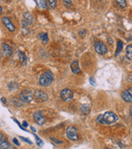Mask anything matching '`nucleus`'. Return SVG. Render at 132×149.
Segmentation results:
<instances>
[{
	"instance_id": "19",
	"label": "nucleus",
	"mask_w": 132,
	"mask_h": 149,
	"mask_svg": "<svg viewBox=\"0 0 132 149\" xmlns=\"http://www.w3.org/2000/svg\"><path fill=\"white\" fill-rule=\"evenodd\" d=\"M10 144H8L6 140H3L2 143H0V148L1 149H8Z\"/></svg>"
},
{
	"instance_id": "33",
	"label": "nucleus",
	"mask_w": 132,
	"mask_h": 149,
	"mask_svg": "<svg viewBox=\"0 0 132 149\" xmlns=\"http://www.w3.org/2000/svg\"><path fill=\"white\" fill-rule=\"evenodd\" d=\"M2 12H3V8H2V7H0V14H1Z\"/></svg>"
},
{
	"instance_id": "28",
	"label": "nucleus",
	"mask_w": 132,
	"mask_h": 149,
	"mask_svg": "<svg viewBox=\"0 0 132 149\" xmlns=\"http://www.w3.org/2000/svg\"><path fill=\"white\" fill-rule=\"evenodd\" d=\"M23 126H24L25 127H27V126H29V124L27 123V122L24 121V122H23Z\"/></svg>"
},
{
	"instance_id": "13",
	"label": "nucleus",
	"mask_w": 132,
	"mask_h": 149,
	"mask_svg": "<svg viewBox=\"0 0 132 149\" xmlns=\"http://www.w3.org/2000/svg\"><path fill=\"white\" fill-rule=\"evenodd\" d=\"M35 1L39 9L45 10L47 8V2H46L47 0H35Z\"/></svg>"
},
{
	"instance_id": "2",
	"label": "nucleus",
	"mask_w": 132,
	"mask_h": 149,
	"mask_svg": "<svg viewBox=\"0 0 132 149\" xmlns=\"http://www.w3.org/2000/svg\"><path fill=\"white\" fill-rule=\"evenodd\" d=\"M53 81H54V75L50 71L44 72L39 79V83L43 87L50 86Z\"/></svg>"
},
{
	"instance_id": "12",
	"label": "nucleus",
	"mask_w": 132,
	"mask_h": 149,
	"mask_svg": "<svg viewBox=\"0 0 132 149\" xmlns=\"http://www.w3.org/2000/svg\"><path fill=\"white\" fill-rule=\"evenodd\" d=\"M122 98L126 102H132V94L128 90H126L122 93Z\"/></svg>"
},
{
	"instance_id": "6",
	"label": "nucleus",
	"mask_w": 132,
	"mask_h": 149,
	"mask_svg": "<svg viewBox=\"0 0 132 149\" xmlns=\"http://www.w3.org/2000/svg\"><path fill=\"white\" fill-rule=\"evenodd\" d=\"M94 47H95V50L97 51V53H98L99 54H105L107 52H108V48L107 46L104 44L102 43L101 41H97L95 42L94 44Z\"/></svg>"
},
{
	"instance_id": "1",
	"label": "nucleus",
	"mask_w": 132,
	"mask_h": 149,
	"mask_svg": "<svg viewBox=\"0 0 132 149\" xmlns=\"http://www.w3.org/2000/svg\"><path fill=\"white\" fill-rule=\"evenodd\" d=\"M118 119V117L116 113L113 112H106L104 114L99 115L97 118V122L101 124L110 125V124L116 123Z\"/></svg>"
},
{
	"instance_id": "20",
	"label": "nucleus",
	"mask_w": 132,
	"mask_h": 149,
	"mask_svg": "<svg viewBox=\"0 0 132 149\" xmlns=\"http://www.w3.org/2000/svg\"><path fill=\"white\" fill-rule=\"evenodd\" d=\"M19 58H20V60H21V62L26 63V62H27V57L25 56V54L24 53L19 52Z\"/></svg>"
},
{
	"instance_id": "34",
	"label": "nucleus",
	"mask_w": 132,
	"mask_h": 149,
	"mask_svg": "<svg viewBox=\"0 0 132 149\" xmlns=\"http://www.w3.org/2000/svg\"><path fill=\"white\" fill-rule=\"evenodd\" d=\"M104 149H109V148H105Z\"/></svg>"
},
{
	"instance_id": "31",
	"label": "nucleus",
	"mask_w": 132,
	"mask_h": 149,
	"mask_svg": "<svg viewBox=\"0 0 132 149\" xmlns=\"http://www.w3.org/2000/svg\"><path fill=\"white\" fill-rule=\"evenodd\" d=\"M31 130H32L33 131H34V132H36V129L34 128V127H33V126H31Z\"/></svg>"
},
{
	"instance_id": "27",
	"label": "nucleus",
	"mask_w": 132,
	"mask_h": 149,
	"mask_svg": "<svg viewBox=\"0 0 132 149\" xmlns=\"http://www.w3.org/2000/svg\"><path fill=\"white\" fill-rule=\"evenodd\" d=\"M13 142H14V144H16V145H18V146H19V145H20V143H19V141H18V139H13Z\"/></svg>"
},
{
	"instance_id": "8",
	"label": "nucleus",
	"mask_w": 132,
	"mask_h": 149,
	"mask_svg": "<svg viewBox=\"0 0 132 149\" xmlns=\"http://www.w3.org/2000/svg\"><path fill=\"white\" fill-rule=\"evenodd\" d=\"M33 118L38 125H44L46 123V118L41 112H35L33 113Z\"/></svg>"
},
{
	"instance_id": "9",
	"label": "nucleus",
	"mask_w": 132,
	"mask_h": 149,
	"mask_svg": "<svg viewBox=\"0 0 132 149\" xmlns=\"http://www.w3.org/2000/svg\"><path fill=\"white\" fill-rule=\"evenodd\" d=\"M2 21L3 23V25L6 26V28L9 30L10 32H14L15 30V27L14 25L11 23V21L9 20V18L7 17H3L2 18Z\"/></svg>"
},
{
	"instance_id": "11",
	"label": "nucleus",
	"mask_w": 132,
	"mask_h": 149,
	"mask_svg": "<svg viewBox=\"0 0 132 149\" xmlns=\"http://www.w3.org/2000/svg\"><path fill=\"white\" fill-rule=\"evenodd\" d=\"M71 69L72 72L74 74H80L81 73V69L80 68V66H79V62L78 61H74V62L71 63Z\"/></svg>"
},
{
	"instance_id": "16",
	"label": "nucleus",
	"mask_w": 132,
	"mask_h": 149,
	"mask_svg": "<svg viewBox=\"0 0 132 149\" xmlns=\"http://www.w3.org/2000/svg\"><path fill=\"white\" fill-rule=\"evenodd\" d=\"M126 52H127V58L130 59V60H132V45L127 46V49H126Z\"/></svg>"
},
{
	"instance_id": "21",
	"label": "nucleus",
	"mask_w": 132,
	"mask_h": 149,
	"mask_svg": "<svg viewBox=\"0 0 132 149\" xmlns=\"http://www.w3.org/2000/svg\"><path fill=\"white\" fill-rule=\"evenodd\" d=\"M47 3H49V5L51 8H55L57 6V1L56 0H47Z\"/></svg>"
},
{
	"instance_id": "18",
	"label": "nucleus",
	"mask_w": 132,
	"mask_h": 149,
	"mask_svg": "<svg viewBox=\"0 0 132 149\" xmlns=\"http://www.w3.org/2000/svg\"><path fill=\"white\" fill-rule=\"evenodd\" d=\"M117 4L121 8H125L127 7V1L126 0H115Z\"/></svg>"
},
{
	"instance_id": "15",
	"label": "nucleus",
	"mask_w": 132,
	"mask_h": 149,
	"mask_svg": "<svg viewBox=\"0 0 132 149\" xmlns=\"http://www.w3.org/2000/svg\"><path fill=\"white\" fill-rule=\"evenodd\" d=\"M38 37L41 40V41L44 43V44H46L48 41H49V38H48V34L46 33V32H41L39 33L38 35Z\"/></svg>"
},
{
	"instance_id": "14",
	"label": "nucleus",
	"mask_w": 132,
	"mask_h": 149,
	"mask_svg": "<svg viewBox=\"0 0 132 149\" xmlns=\"http://www.w3.org/2000/svg\"><path fill=\"white\" fill-rule=\"evenodd\" d=\"M23 16H24V20L27 21L29 25H32L33 23V17L32 16L30 13L25 12V13H24Z\"/></svg>"
},
{
	"instance_id": "30",
	"label": "nucleus",
	"mask_w": 132,
	"mask_h": 149,
	"mask_svg": "<svg viewBox=\"0 0 132 149\" xmlns=\"http://www.w3.org/2000/svg\"><path fill=\"white\" fill-rule=\"evenodd\" d=\"M52 140H53V141H54V142H56L57 144H62L61 141H58V140H56V139H52Z\"/></svg>"
},
{
	"instance_id": "4",
	"label": "nucleus",
	"mask_w": 132,
	"mask_h": 149,
	"mask_svg": "<svg viewBox=\"0 0 132 149\" xmlns=\"http://www.w3.org/2000/svg\"><path fill=\"white\" fill-rule=\"evenodd\" d=\"M20 97H21V100L23 102L30 103L33 101V96L31 93L30 91H29V90H23V91L21 92Z\"/></svg>"
},
{
	"instance_id": "26",
	"label": "nucleus",
	"mask_w": 132,
	"mask_h": 149,
	"mask_svg": "<svg viewBox=\"0 0 132 149\" xmlns=\"http://www.w3.org/2000/svg\"><path fill=\"white\" fill-rule=\"evenodd\" d=\"M21 139H23L24 141H25V142H27V143H29V144H32V142H31L30 140H29V139H26V138H24V137H21Z\"/></svg>"
},
{
	"instance_id": "24",
	"label": "nucleus",
	"mask_w": 132,
	"mask_h": 149,
	"mask_svg": "<svg viewBox=\"0 0 132 149\" xmlns=\"http://www.w3.org/2000/svg\"><path fill=\"white\" fill-rule=\"evenodd\" d=\"M89 82H90V83H91L92 85H95V84H96V83H95V79H94V78H90Z\"/></svg>"
},
{
	"instance_id": "32",
	"label": "nucleus",
	"mask_w": 132,
	"mask_h": 149,
	"mask_svg": "<svg viewBox=\"0 0 132 149\" xmlns=\"http://www.w3.org/2000/svg\"><path fill=\"white\" fill-rule=\"evenodd\" d=\"M130 113H131V116L132 117V107L131 108V109H130Z\"/></svg>"
},
{
	"instance_id": "29",
	"label": "nucleus",
	"mask_w": 132,
	"mask_h": 149,
	"mask_svg": "<svg viewBox=\"0 0 132 149\" xmlns=\"http://www.w3.org/2000/svg\"><path fill=\"white\" fill-rule=\"evenodd\" d=\"M85 33H86V31H85L84 29L83 31H81L80 32V35H85Z\"/></svg>"
},
{
	"instance_id": "23",
	"label": "nucleus",
	"mask_w": 132,
	"mask_h": 149,
	"mask_svg": "<svg viewBox=\"0 0 132 149\" xmlns=\"http://www.w3.org/2000/svg\"><path fill=\"white\" fill-rule=\"evenodd\" d=\"M62 2L64 3V4L66 6V7H71L72 6V1L71 0H62Z\"/></svg>"
},
{
	"instance_id": "3",
	"label": "nucleus",
	"mask_w": 132,
	"mask_h": 149,
	"mask_svg": "<svg viewBox=\"0 0 132 149\" xmlns=\"http://www.w3.org/2000/svg\"><path fill=\"white\" fill-rule=\"evenodd\" d=\"M59 97L62 101L68 102V101H71L74 97V93L70 88H64L60 92Z\"/></svg>"
},
{
	"instance_id": "7",
	"label": "nucleus",
	"mask_w": 132,
	"mask_h": 149,
	"mask_svg": "<svg viewBox=\"0 0 132 149\" xmlns=\"http://www.w3.org/2000/svg\"><path fill=\"white\" fill-rule=\"evenodd\" d=\"M34 96L38 101H46L48 100L47 94L41 90H36L35 93H34Z\"/></svg>"
},
{
	"instance_id": "5",
	"label": "nucleus",
	"mask_w": 132,
	"mask_h": 149,
	"mask_svg": "<svg viewBox=\"0 0 132 149\" xmlns=\"http://www.w3.org/2000/svg\"><path fill=\"white\" fill-rule=\"evenodd\" d=\"M66 136L68 139L73 140V141H76V140L79 139L77 130L74 126H69L66 129Z\"/></svg>"
},
{
	"instance_id": "22",
	"label": "nucleus",
	"mask_w": 132,
	"mask_h": 149,
	"mask_svg": "<svg viewBox=\"0 0 132 149\" xmlns=\"http://www.w3.org/2000/svg\"><path fill=\"white\" fill-rule=\"evenodd\" d=\"M34 136L36 137V144H37V145L38 146H40V147H41L42 145H43V142L41 141V139L37 136V135H36V134H34Z\"/></svg>"
},
{
	"instance_id": "17",
	"label": "nucleus",
	"mask_w": 132,
	"mask_h": 149,
	"mask_svg": "<svg viewBox=\"0 0 132 149\" xmlns=\"http://www.w3.org/2000/svg\"><path fill=\"white\" fill-rule=\"evenodd\" d=\"M122 47H123V44L121 41H118L117 43V50H116V53H115V55L117 56L119 54V53H121L122 50Z\"/></svg>"
},
{
	"instance_id": "25",
	"label": "nucleus",
	"mask_w": 132,
	"mask_h": 149,
	"mask_svg": "<svg viewBox=\"0 0 132 149\" xmlns=\"http://www.w3.org/2000/svg\"><path fill=\"white\" fill-rule=\"evenodd\" d=\"M3 140H5V139H4V135H3V134H0V143H2Z\"/></svg>"
},
{
	"instance_id": "10",
	"label": "nucleus",
	"mask_w": 132,
	"mask_h": 149,
	"mask_svg": "<svg viewBox=\"0 0 132 149\" xmlns=\"http://www.w3.org/2000/svg\"><path fill=\"white\" fill-rule=\"evenodd\" d=\"M2 49H3V53L4 56L9 57L11 55L12 50H11V47L9 45H7V44H3L2 45Z\"/></svg>"
},
{
	"instance_id": "35",
	"label": "nucleus",
	"mask_w": 132,
	"mask_h": 149,
	"mask_svg": "<svg viewBox=\"0 0 132 149\" xmlns=\"http://www.w3.org/2000/svg\"><path fill=\"white\" fill-rule=\"evenodd\" d=\"M0 58H1V54H0Z\"/></svg>"
}]
</instances>
